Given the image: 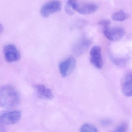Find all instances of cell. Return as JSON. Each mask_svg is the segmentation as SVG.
I'll use <instances>...</instances> for the list:
<instances>
[{"label": "cell", "mask_w": 132, "mask_h": 132, "mask_svg": "<svg viewBox=\"0 0 132 132\" xmlns=\"http://www.w3.org/2000/svg\"><path fill=\"white\" fill-rule=\"evenodd\" d=\"M35 88L39 97L49 100H52L54 98V95L52 91L44 85L38 84L36 85Z\"/></svg>", "instance_id": "11"}, {"label": "cell", "mask_w": 132, "mask_h": 132, "mask_svg": "<svg viewBox=\"0 0 132 132\" xmlns=\"http://www.w3.org/2000/svg\"><path fill=\"white\" fill-rule=\"evenodd\" d=\"M121 88L124 95L127 97H132V73L125 75L121 81Z\"/></svg>", "instance_id": "9"}, {"label": "cell", "mask_w": 132, "mask_h": 132, "mask_svg": "<svg viewBox=\"0 0 132 132\" xmlns=\"http://www.w3.org/2000/svg\"><path fill=\"white\" fill-rule=\"evenodd\" d=\"M76 64V60L72 57L61 62L59 65V69L62 76L65 77L70 75L74 70Z\"/></svg>", "instance_id": "6"}, {"label": "cell", "mask_w": 132, "mask_h": 132, "mask_svg": "<svg viewBox=\"0 0 132 132\" xmlns=\"http://www.w3.org/2000/svg\"><path fill=\"white\" fill-rule=\"evenodd\" d=\"M98 24L99 25L102 26L104 28L110 26L111 22L108 19H102L99 22Z\"/></svg>", "instance_id": "15"}, {"label": "cell", "mask_w": 132, "mask_h": 132, "mask_svg": "<svg viewBox=\"0 0 132 132\" xmlns=\"http://www.w3.org/2000/svg\"><path fill=\"white\" fill-rule=\"evenodd\" d=\"M128 16V14L124 11H119L113 13L112 18L114 21H122L126 20Z\"/></svg>", "instance_id": "12"}, {"label": "cell", "mask_w": 132, "mask_h": 132, "mask_svg": "<svg viewBox=\"0 0 132 132\" xmlns=\"http://www.w3.org/2000/svg\"><path fill=\"white\" fill-rule=\"evenodd\" d=\"M98 7V5L95 3L87 2L80 4L78 2L76 11L82 14H90L95 12Z\"/></svg>", "instance_id": "10"}, {"label": "cell", "mask_w": 132, "mask_h": 132, "mask_svg": "<svg viewBox=\"0 0 132 132\" xmlns=\"http://www.w3.org/2000/svg\"><path fill=\"white\" fill-rule=\"evenodd\" d=\"M128 129V125L126 123H122L117 126L111 132H126Z\"/></svg>", "instance_id": "14"}, {"label": "cell", "mask_w": 132, "mask_h": 132, "mask_svg": "<svg viewBox=\"0 0 132 132\" xmlns=\"http://www.w3.org/2000/svg\"><path fill=\"white\" fill-rule=\"evenodd\" d=\"M90 60L93 66L97 69H101L103 61L101 47L97 45L94 46L90 51Z\"/></svg>", "instance_id": "8"}, {"label": "cell", "mask_w": 132, "mask_h": 132, "mask_svg": "<svg viewBox=\"0 0 132 132\" xmlns=\"http://www.w3.org/2000/svg\"><path fill=\"white\" fill-rule=\"evenodd\" d=\"M4 57L8 63L16 62L20 59L21 54L17 47L13 44L6 45L3 49Z\"/></svg>", "instance_id": "5"}, {"label": "cell", "mask_w": 132, "mask_h": 132, "mask_svg": "<svg viewBox=\"0 0 132 132\" xmlns=\"http://www.w3.org/2000/svg\"><path fill=\"white\" fill-rule=\"evenodd\" d=\"M103 33L108 39L113 41L121 40L125 34V31L121 27H110L103 28Z\"/></svg>", "instance_id": "3"}, {"label": "cell", "mask_w": 132, "mask_h": 132, "mask_svg": "<svg viewBox=\"0 0 132 132\" xmlns=\"http://www.w3.org/2000/svg\"><path fill=\"white\" fill-rule=\"evenodd\" d=\"M3 30V26L0 23V34L2 32Z\"/></svg>", "instance_id": "18"}, {"label": "cell", "mask_w": 132, "mask_h": 132, "mask_svg": "<svg viewBox=\"0 0 132 132\" xmlns=\"http://www.w3.org/2000/svg\"><path fill=\"white\" fill-rule=\"evenodd\" d=\"M112 121L111 119H105L100 121V123L103 126H108L111 123Z\"/></svg>", "instance_id": "16"}, {"label": "cell", "mask_w": 132, "mask_h": 132, "mask_svg": "<svg viewBox=\"0 0 132 132\" xmlns=\"http://www.w3.org/2000/svg\"><path fill=\"white\" fill-rule=\"evenodd\" d=\"M80 132H98L97 128L94 125L88 123L84 124L80 129Z\"/></svg>", "instance_id": "13"}, {"label": "cell", "mask_w": 132, "mask_h": 132, "mask_svg": "<svg viewBox=\"0 0 132 132\" xmlns=\"http://www.w3.org/2000/svg\"><path fill=\"white\" fill-rule=\"evenodd\" d=\"M21 113L19 111H6L0 112V123L3 125H14L19 121Z\"/></svg>", "instance_id": "2"}, {"label": "cell", "mask_w": 132, "mask_h": 132, "mask_svg": "<svg viewBox=\"0 0 132 132\" xmlns=\"http://www.w3.org/2000/svg\"><path fill=\"white\" fill-rule=\"evenodd\" d=\"M62 8V3L60 1H52L46 3L42 6L40 9V13L43 17L47 18L51 14L59 11Z\"/></svg>", "instance_id": "4"}, {"label": "cell", "mask_w": 132, "mask_h": 132, "mask_svg": "<svg viewBox=\"0 0 132 132\" xmlns=\"http://www.w3.org/2000/svg\"><path fill=\"white\" fill-rule=\"evenodd\" d=\"M91 43L90 39L87 37H82L74 45L72 49L73 53L77 56L82 55L89 48Z\"/></svg>", "instance_id": "7"}, {"label": "cell", "mask_w": 132, "mask_h": 132, "mask_svg": "<svg viewBox=\"0 0 132 132\" xmlns=\"http://www.w3.org/2000/svg\"><path fill=\"white\" fill-rule=\"evenodd\" d=\"M18 91L11 85L0 87V107L11 109L16 107L20 102Z\"/></svg>", "instance_id": "1"}, {"label": "cell", "mask_w": 132, "mask_h": 132, "mask_svg": "<svg viewBox=\"0 0 132 132\" xmlns=\"http://www.w3.org/2000/svg\"><path fill=\"white\" fill-rule=\"evenodd\" d=\"M0 132H5V128L4 125L0 123Z\"/></svg>", "instance_id": "17"}]
</instances>
